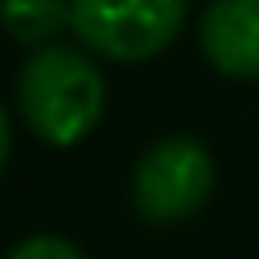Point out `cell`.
<instances>
[{
	"instance_id": "6da1fadb",
	"label": "cell",
	"mask_w": 259,
	"mask_h": 259,
	"mask_svg": "<svg viewBox=\"0 0 259 259\" xmlns=\"http://www.w3.org/2000/svg\"><path fill=\"white\" fill-rule=\"evenodd\" d=\"M18 109L46 146H77L105 114V77L87 50L50 41L18 73Z\"/></svg>"
},
{
	"instance_id": "7a4b0ae2",
	"label": "cell",
	"mask_w": 259,
	"mask_h": 259,
	"mask_svg": "<svg viewBox=\"0 0 259 259\" xmlns=\"http://www.w3.org/2000/svg\"><path fill=\"white\" fill-rule=\"evenodd\" d=\"M187 0H73V36L114 64H141L182 32Z\"/></svg>"
},
{
	"instance_id": "3957f363",
	"label": "cell",
	"mask_w": 259,
	"mask_h": 259,
	"mask_svg": "<svg viewBox=\"0 0 259 259\" xmlns=\"http://www.w3.org/2000/svg\"><path fill=\"white\" fill-rule=\"evenodd\" d=\"M214 196V155L196 137H164L155 141L132 173V209L146 223H182L205 209Z\"/></svg>"
},
{
	"instance_id": "277c9868",
	"label": "cell",
	"mask_w": 259,
	"mask_h": 259,
	"mask_svg": "<svg viewBox=\"0 0 259 259\" xmlns=\"http://www.w3.org/2000/svg\"><path fill=\"white\" fill-rule=\"evenodd\" d=\"M200 50L223 77H259V0H214L200 18Z\"/></svg>"
},
{
	"instance_id": "5b68a950",
	"label": "cell",
	"mask_w": 259,
	"mask_h": 259,
	"mask_svg": "<svg viewBox=\"0 0 259 259\" xmlns=\"http://www.w3.org/2000/svg\"><path fill=\"white\" fill-rule=\"evenodd\" d=\"M0 27L18 46H50L64 27H73V0H0Z\"/></svg>"
},
{
	"instance_id": "8992f818",
	"label": "cell",
	"mask_w": 259,
	"mask_h": 259,
	"mask_svg": "<svg viewBox=\"0 0 259 259\" xmlns=\"http://www.w3.org/2000/svg\"><path fill=\"white\" fill-rule=\"evenodd\" d=\"M5 259H87V255L73 241H64V237H27V241H18Z\"/></svg>"
},
{
	"instance_id": "52a82bcc",
	"label": "cell",
	"mask_w": 259,
	"mask_h": 259,
	"mask_svg": "<svg viewBox=\"0 0 259 259\" xmlns=\"http://www.w3.org/2000/svg\"><path fill=\"white\" fill-rule=\"evenodd\" d=\"M9 150H14V132H9V114L0 109V168L9 164Z\"/></svg>"
}]
</instances>
